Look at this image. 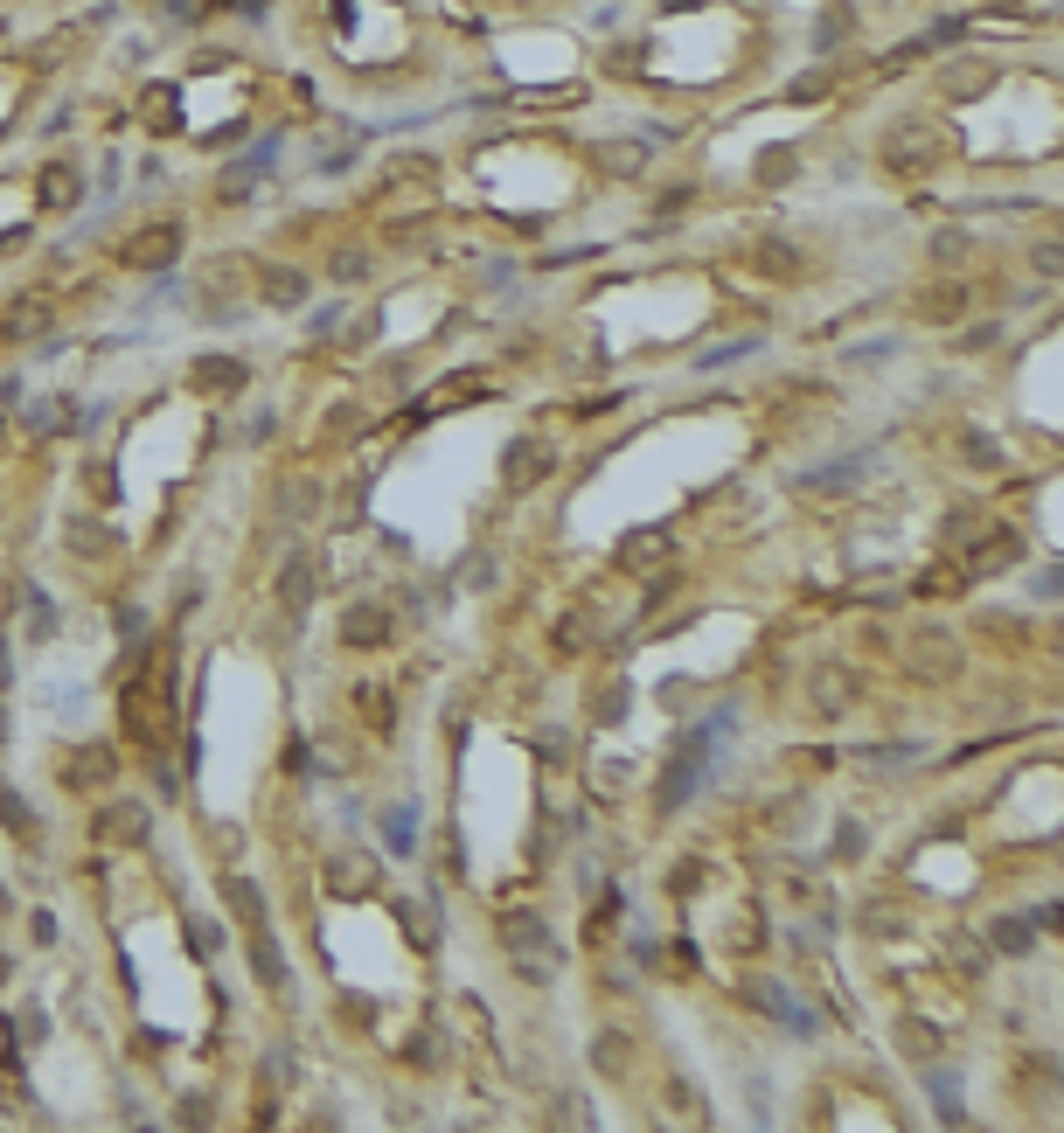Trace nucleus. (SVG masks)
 I'll use <instances>...</instances> for the list:
<instances>
[{"mask_svg": "<svg viewBox=\"0 0 1064 1133\" xmlns=\"http://www.w3.org/2000/svg\"><path fill=\"white\" fill-rule=\"evenodd\" d=\"M181 244H189L181 216H160V223H146V230H132V237H126V264H132V272H168V264L181 258Z\"/></svg>", "mask_w": 1064, "mask_h": 1133, "instance_id": "1", "label": "nucleus"}, {"mask_svg": "<svg viewBox=\"0 0 1064 1133\" xmlns=\"http://www.w3.org/2000/svg\"><path fill=\"white\" fill-rule=\"evenodd\" d=\"M189 390H203V396H237V390H251V369H244L237 355H195V362H189Z\"/></svg>", "mask_w": 1064, "mask_h": 1133, "instance_id": "2", "label": "nucleus"}, {"mask_svg": "<svg viewBox=\"0 0 1064 1133\" xmlns=\"http://www.w3.org/2000/svg\"><path fill=\"white\" fill-rule=\"evenodd\" d=\"M146 835H154V813H146L140 799H112V807L98 813V842H112V848L146 842Z\"/></svg>", "mask_w": 1064, "mask_h": 1133, "instance_id": "3", "label": "nucleus"}, {"mask_svg": "<svg viewBox=\"0 0 1064 1133\" xmlns=\"http://www.w3.org/2000/svg\"><path fill=\"white\" fill-rule=\"evenodd\" d=\"M36 203L42 209H77L85 203V168H70V160H49L36 174Z\"/></svg>", "mask_w": 1064, "mask_h": 1133, "instance_id": "4", "label": "nucleus"}, {"mask_svg": "<svg viewBox=\"0 0 1064 1133\" xmlns=\"http://www.w3.org/2000/svg\"><path fill=\"white\" fill-rule=\"evenodd\" d=\"M744 264H752L758 278H773V286H793V278H801V251L779 244V237H758L752 251H744Z\"/></svg>", "mask_w": 1064, "mask_h": 1133, "instance_id": "5", "label": "nucleus"}, {"mask_svg": "<svg viewBox=\"0 0 1064 1133\" xmlns=\"http://www.w3.org/2000/svg\"><path fill=\"white\" fill-rule=\"evenodd\" d=\"M105 779H112V752H105V744H85V752L63 758V786H70V793H98Z\"/></svg>", "mask_w": 1064, "mask_h": 1133, "instance_id": "6", "label": "nucleus"}, {"mask_svg": "<svg viewBox=\"0 0 1064 1133\" xmlns=\"http://www.w3.org/2000/svg\"><path fill=\"white\" fill-rule=\"evenodd\" d=\"M911 661H919L925 675H953V668H960V640H946L939 626H919V640H911Z\"/></svg>", "mask_w": 1064, "mask_h": 1133, "instance_id": "7", "label": "nucleus"}, {"mask_svg": "<svg viewBox=\"0 0 1064 1133\" xmlns=\"http://www.w3.org/2000/svg\"><path fill=\"white\" fill-rule=\"evenodd\" d=\"M264 307H278V313H293V307H307V272H293V264H272L264 272Z\"/></svg>", "mask_w": 1064, "mask_h": 1133, "instance_id": "8", "label": "nucleus"}, {"mask_svg": "<svg viewBox=\"0 0 1064 1133\" xmlns=\"http://www.w3.org/2000/svg\"><path fill=\"white\" fill-rule=\"evenodd\" d=\"M1016 557H1023V543L1009 536V529H988V543H981L974 557H968V571H974V577H995V571H1009Z\"/></svg>", "mask_w": 1064, "mask_h": 1133, "instance_id": "9", "label": "nucleus"}, {"mask_svg": "<svg viewBox=\"0 0 1064 1133\" xmlns=\"http://www.w3.org/2000/svg\"><path fill=\"white\" fill-rule=\"evenodd\" d=\"M502 939H508V953L522 960V953H543V946H550V925H543L536 911H529V919H522V911H508V919H502Z\"/></svg>", "mask_w": 1064, "mask_h": 1133, "instance_id": "10", "label": "nucleus"}, {"mask_svg": "<svg viewBox=\"0 0 1064 1133\" xmlns=\"http://www.w3.org/2000/svg\"><path fill=\"white\" fill-rule=\"evenodd\" d=\"M849 695H856L849 668H835V661H828V668H814V703H821L828 716H842V709H849Z\"/></svg>", "mask_w": 1064, "mask_h": 1133, "instance_id": "11", "label": "nucleus"}, {"mask_svg": "<svg viewBox=\"0 0 1064 1133\" xmlns=\"http://www.w3.org/2000/svg\"><path fill=\"white\" fill-rule=\"evenodd\" d=\"M592 160H598L606 174H640V168H647V146H640V140H598Z\"/></svg>", "mask_w": 1064, "mask_h": 1133, "instance_id": "12", "label": "nucleus"}, {"mask_svg": "<svg viewBox=\"0 0 1064 1133\" xmlns=\"http://www.w3.org/2000/svg\"><path fill=\"white\" fill-rule=\"evenodd\" d=\"M0 335H8V341H36V335H49V307H42V299H22V307H8Z\"/></svg>", "mask_w": 1064, "mask_h": 1133, "instance_id": "13", "label": "nucleus"}, {"mask_svg": "<svg viewBox=\"0 0 1064 1133\" xmlns=\"http://www.w3.org/2000/svg\"><path fill=\"white\" fill-rule=\"evenodd\" d=\"M661 549H669V529H640V536L620 543V563H626V571H654Z\"/></svg>", "mask_w": 1064, "mask_h": 1133, "instance_id": "14", "label": "nucleus"}, {"mask_svg": "<svg viewBox=\"0 0 1064 1133\" xmlns=\"http://www.w3.org/2000/svg\"><path fill=\"white\" fill-rule=\"evenodd\" d=\"M384 633H390L384 605H355V612H348V620H341V640H348V647H376V640H384Z\"/></svg>", "mask_w": 1064, "mask_h": 1133, "instance_id": "15", "label": "nucleus"}, {"mask_svg": "<svg viewBox=\"0 0 1064 1133\" xmlns=\"http://www.w3.org/2000/svg\"><path fill=\"white\" fill-rule=\"evenodd\" d=\"M313 585H321V577H313V563H307V557H293V563H286V577H278V598H286V612H307V605H313Z\"/></svg>", "mask_w": 1064, "mask_h": 1133, "instance_id": "16", "label": "nucleus"}, {"mask_svg": "<svg viewBox=\"0 0 1064 1133\" xmlns=\"http://www.w3.org/2000/svg\"><path fill=\"white\" fill-rule=\"evenodd\" d=\"M174 105H181L174 84H146V91H140V112H146V126H154V132H174V126H181Z\"/></svg>", "mask_w": 1064, "mask_h": 1133, "instance_id": "17", "label": "nucleus"}, {"mask_svg": "<svg viewBox=\"0 0 1064 1133\" xmlns=\"http://www.w3.org/2000/svg\"><path fill=\"white\" fill-rule=\"evenodd\" d=\"M335 883H341V897H369V890H376V862L335 856Z\"/></svg>", "mask_w": 1064, "mask_h": 1133, "instance_id": "18", "label": "nucleus"}, {"mask_svg": "<svg viewBox=\"0 0 1064 1133\" xmlns=\"http://www.w3.org/2000/svg\"><path fill=\"white\" fill-rule=\"evenodd\" d=\"M223 890H230V911H237V919H251V925H264V890H258V883H244V876H230V883H223Z\"/></svg>", "mask_w": 1064, "mask_h": 1133, "instance_id": "19", "label": "nucleus"}, {"mask_svg": "<svg viewBox=\"0 0 1064 1133\" xmlns=\"http://www.w3.org/2000/svg\"><path fill=\"white\" fill-rule=\"evenodd\" d=\"M258 181H264V174L251 168V160H237V168L216 181V195H223V203H244V195H258Z\"/></svg>", "mask_w": 1064, "mask_h": 1133, "instance_id": "20", "label": "nucleus"}, {"mask_svg": "<svg viewBox=\"0 0 1064 1133\" xmlns=\"http://www.w3.org/2000/svg\"><path fill=\"white\" fill-rule=\"evenodd\" d=\"M543 473H550V453H543V445H536V453H508V487H522V480H543Z\"/></svg>", "mask_w": 1064, "mask_h": 1133, "instance_id": "21", "label": "nucleus"}, {"mask_svg": "<svg viewBox=\"0 0 1064 1133\" xmlns=\"http://www.w3.org/2000/svg\"><path fill=\"white\" fill-rule=\"evenodd\" d=\"M251 960H258V974H264V988H278V980H286V960H278V946H272V939H264V932H258V939H251Z\"/></svg>", "mask_w": 1064, "mask_h": 1133, "instance_id": "22", "label": "nucleus"}, {"mask_svg": "<svg viewBox=\"0 0 1064 1133\" xmlns=\"http://www.w3.org/2000/svg\"><path fill=\"white\" fill-rule=\"evenodd\" d=\"M0 821H8L14 835H28V828H36V813H28V799H22V793H0Z\"/></svg>", "mask_w": 1064, "mask_h": 1133, "instance_id": "23", "label": "nucleus"}, {"mask_svg": "<svg viewBox=\"0 0 1064 1133\" xmlns=\"http://www.w3.org/2000/svg\"><path fill=\"white\" fill-rule=\"evenodd\" d=\"M995 946L1002 953H1029V919H1002L995 925Z\"/></svg>", "mask_w": 1064, "mask_h": 1133, "instance_id": "24", "label": "nucleus"}, {"mask_svg": "<svg viewBox=\"0 0 1064 1133\" xmlns=\"http://www.w3.org/2000/svg\"><path fill=\"white\" fill-rule=\"evenodd\" d=\"M919 313H933V321H946V313H960V286H939V292H925V299H919Z\"/></svg>", "mask_w": 1064, "mask_h": 1133, "instance_id": "25", "label": "nucleus"}, {"mask_svg": "<svg viewBox=\"0 0 1064 1133\" xmlns=\"http://www.w3.org/2000/svg\"><path fill=\"white\" fill-rule=\"evenodd\" d=\"M335 278H341V286H355V278H369V258H362V251H341V258H335Z\"/></svg>", "mask_w": 1064, "mask_h": 1133, "instance_id": "26", "label": "nucleus"}, {"mask_svg": "<svg viewBox=\"0 0 1064 1133\" xmlns=\"http://www.w3.org/2000/svg\"><path fill=\"white\" fill-rule=\"evenodd\" d=\"M897 1037H905V1050H919V1057H933V1050H939V1037H933V1029H919V1023H905Z\"/></svg>", "mask_w": 1064, "mask_h": 1133, "instance_id": "27", "label": "nucleus"}, {"mask_svg": "<svg viewBox=\"0 0 1064 1133\" xmlns=\"http://www.w3.org/2000/svg\"><path fill=\"white\" fill-rule=\"evenodd\" d=\"M598 1071H626V1043H620V1037L598 1043Z\"/></svg>", "mask_w": 1064, "mask_h": 1133, "instance_id": "28", "label": "nucleus"}, {"mask_svg": "<svg viewBox=\"0 0 1064 1133\" xmlns=\"http://www.w3.org/2000/svg\"><path fill=\"white\" fill-rule=\"evenodd\" d=\"M216 946H223V925L203 919V925H195V953H216Z\"/></svg>", "mask_w": 1064, "mask_h": 1133, "instance_id": "29", "label": "nucleus"}, {"mask_svg": "<svg viewBox=\"0 0 1064 1133\" xmlns=\"http://www.w3.org/2000/svg\"><path fill=\"white\" fill-rule=\"evenodd\" d=\"M787 174H793V154H787V146H773V154H766V181H787Z\"/></svg>", "mask_w": 1064, "mask_h": 1133, "instance_id": "30", "label": "nucleus"}, {"mask_svg": "<svg viewBox=\"0 0 1064 1133\" xmlns=\"http://www.w3.org/2000/svg\"><path fill=\"white\" fill-rule=\"evenodd\" d=\"M390 848H411V813H390Z\"/></svg>", "mask_w": 1064, "mask_h": 1133, "instance_id": "31", "label": "nucleus"}, {"mask_svg": "<svg viewBox=\"0 0 1064 1133\" xmlns=\"http://www.w3.org/2000/svg\"><path fill=\"white\" fill-rule=\"evenodd\" d=\"M8 1057H14V1037H8V1023H0V1064H8Z\"/></svg>", "mask_w": 1064, "mask_h": 1133, "instance_id": "32", "label": "nucleus"}, {"mask_svg": "<svg viewBox=\"0 0 1064 1133\" xmlns=\"http://www.w3.org/2000/svg\"><path fill=\"white\" fill-rule=\"evenodd\" d=\"M0 980H8V960H0Z\"/></svg>", "mask_w": 1064, "mask_h": 1133, "instance_id": "33", "label": "nucleus"}]
</instances>
